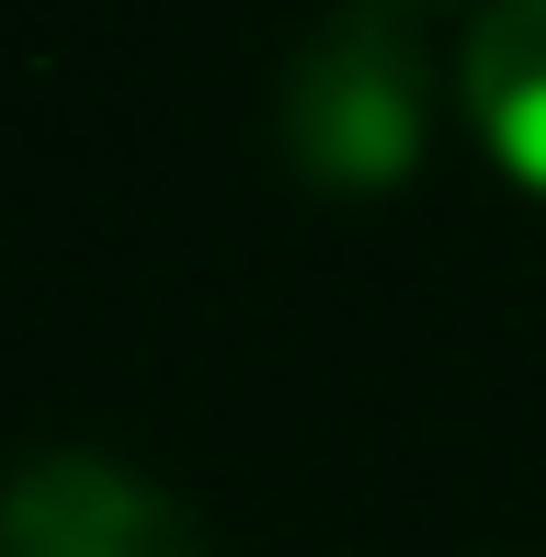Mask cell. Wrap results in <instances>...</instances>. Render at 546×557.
<instances>
[{
	"mask_svg": "<svg viewBox=\"0 0 546 557\" xmlns=\"http://www.w3.org/2000/svg\"><path fill=\"white\" fill-rule=\"evenodd\" d=\"M0 557H216V535L148 467L58 444L0 467Z\"/></svg>",
	"mask_w": 546,
	"mask_h": 557,
	"instance_id": "2",
	"label": "cell"
},
{
	"mask_svg": "<svg viewBox=\"0 0 546 557\" xmlns=\"http://www.w3.org/2000/svg\"><path fill=\"white\" fill-rule=\"evenodd\" d=\"M467 125L524 194H546V0H489L467 35Z\"/></svg>",
	"mask_w": 546,
	"mask_h": 557,
	"instance_id": "3",
	"label": "cell"
},
{
	"mask_svg": "<svg viewBox=\"0 0 546 557\" xmlns=\"http://www.w3.org/2000/svg\"><path fill=\"white\" fill-rule=\"evenodd\" d=\"M285 160L296 183L319 194H399L421 171V137H433V58L399 23V0H364V12H331L285 69Z\"/></svg>",
	"mask_w": 546,
	"mask_h": 557,
	"instance_id": "1",
	"label": "cell"
}]
</instances>
